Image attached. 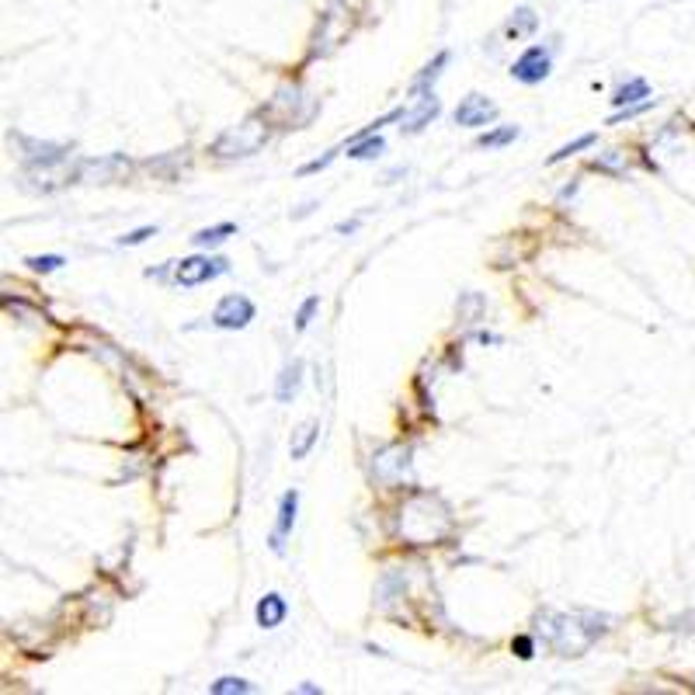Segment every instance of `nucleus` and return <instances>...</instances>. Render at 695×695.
Wrapping results in <instances>:
<instances>
[{
    "label": "nucleus",
    "mask_w": 695,
    "mask_h": 695,
    "mask_svg": "<svg viewBox=\"0 0 695 695\" xmlns=\"http://www.w3.org/2000/svg\"><path fill=\"white\" fill-rule=\"evenodd\" d=\"M609 616L598 612H543L539 636L556 657H581L595 647L598 636L609 633Z\"/></svg>",
    "instance_id": "1"
},
{
    "label": "nucleus",
    "mask_w": 695,
    "mask_h": 695,
    "mask_svg": "<svg viewBox=\"0 0 695 695\" xmlns=\"http://www.w3.org/2000/svg\"><path fill=\"white\" fill-rule=\"evenodd\" d=\"M397 532L411 546H435L452 532V511L438 494L414 490L397 518Z\"/></svg>",
    "instance_id": "2"
},
{
    "label": "nucleus",
    "mask_w": 695,
    "mask_h": 695,
    "mask_svg": "<svg viewBox=\"0 0 695 695\" xmlns=\"http://www.w3.org/2000/svg\"><path fill=\"white\" fill-rule=\"evenodd\" d=\"M268 136H272V129H268V115H254V119L240 122V126L226 129L223 136L212 143V153L216 157H254V153L265 150Z\"/></svg>",
    "instance_id": "3"
},
{
    "label": "nucleus",
    "mask_w": 695,
    "mask_h": 695,
    "mask_svg": "<svg viewBox=\"0 0 695 695\" xmlns=\"http://www.w3.org/2000/svg\"><path fill=\"white\" fill-rule=\"evenodd\" d=\"M251 320H254V303L247 296H240V292L223 296L216 303V310H212V324H216L219 331H244Z\"/></svg>",
    "instance_id": "4"
},
{
    "label": "nucleus",
    "mask_w": 695,
    "mask_h": 695,
    "mask_svg": "<svg viewBox=\"0 0 695 695\" xmlns=\"http://www.w3.org/2000/svg\"><path fill=\"white\" fill-rule=\"evenodd\" d=\"M550 70H553V56H550V49H543V46H532V49H525L522 56L515 60V67H511V77L518 80V84H543L546 77H550Z\"/></svg>",
    "instance_id": "5"
},
{
    "label": "nucleus",
    "mask_w": 695,
    "mask_h": 695,
    "mask_svg": "<svg viewBox=\"0 0 695 695\" xmlns=\"http://www.w3.org/2000/svg\"><path fill=\"white\" fill-rule=\"evenodd\" d=\"M223 272H226L223 258H202V254H195V258L178 261V268H174V282L192 289V285H202V282H209V278H216Z\"/></svg>",
    "instance_id": "6"
},
{
    "label": "nucleus",
    "mask_w": 695,
    "mask_h": 695,
    "mask_svg": "<svg viewBox=\"0 0 695 695\" xmlns=\"http://www.w3.org/2000/svg\"><path fill=\"white\" fill-rule=\"evenodd\" d=\"M497 115V105L487 101L484 94H466L456 108V126H466V129H480L487 126L490 119Z\"/></svg>",
    "instance_id": "7"
},
{
    "label": "nucleus",
    "mask_w": 695,
    "mask_h": 695,
    "mask_svg": "<svg viewBox=\"0 0 695 695\" xmlns=\"http://www.w3.org/2000/svg\"><path fill=\"white\" fill-rule=\"evenodd\" d=\"M122 174H129V160L126 157H105V160H84L80 164V181H91V185H105V181H119Z\"/></svg>",
    "instance_id": "8"
},
{
    "label": "nucleus",
    "mask_w": 695,
    "mask_h": 695,
    "mask_svg": "<svg viewBox=\"0 0 695 695\" xmlns=\"http://www.w3.org/2000/svg\"><path fill=\"white\" fill-rule=\"evenodd\" d=\"M442 112V105H438V98L431 91H424L421 98H417V105L411 108V112H400V122H404V133H421L424 126H428L435 115Z\"/></svg>",
    "instance_id": "9"
},
{
    "label": "nucleus",
    "mask_w": 695,
    "mask_h": 695,
    "mask_svg": "<svg viewBox=\"0 0 695 695\" xmlns=\"http://www.w3.org/2000/svg\"><path fill=\"white\" fill-rule=\"evenodd\" d=\"M296 508H299V494L296 490H289V494L282 497V504H278V522H275V532H272V550L275 553L285 550V536H289L292 525H296Z\"/></svg>",
    "instance_id": "10"
},
{
    "label": "nucleus",
    "mask_w": 695,
    "mask_h": 695,
    "mask_svg": "<svg viewBox=\"0 0 695 695\" xmlns=\"http://www.w3.org/2000/svg\"><path fill=\"white\" fill-rule=\"evenodd\" d=\"M285 612H289L285 598L278 595V591H268V595L258 602V609H254V619H258L261 629H275V626L285 623Z\"/></svg>",
    "instance_id": "11"
},
{
    "label": "nucleus",
    "mask_w": 695,
    "mask_h": 695,
    "mask_svg": "<svg viewBox=\"0 0 695 695\" xmlns=\"http://www.w3.org/2000/svg\"><path fill=\"white\" fill-rule=\"evenodd\" d=\"M299 379H303V362L285 365L282 376H278V386H275L278 404H292V397H296V390H299Z\"/></svg>",
    "instance_id": "12"
},
{
    "label": "nucleus",
    "mask_w": 695,
    "mask_h": 695,
    "mask_svg": "<svg viewBox=\"0 0 695 695\" xmlns=\"http://www.w3.org/2000/svg\"><path fill=\"white\" fill-rule=\"evenodd\" d=\"M536 25H539L536 11H532V7H518L508 18V25H504V35H508V39H525V35L536 32Z\"/></svg>",
    "instance_id": "13"
},
{
    "label": "nucleus",
    "mask_w": 695,
    "mask_h": 695,
    "mask_svg": "<svg viewBox=\"0 0 695 695\" xmlns=\"http://www.w3.org/2000/svg\"><path fill=\"white\" fill-rule=\"evenodd\" d=\"M640 98H650V87H647V80L633 77L629 84H623L616 94H612V105H616V108H626V105H636Z\"/></svg>",
    "instance_id": "14"
},
{
    "label": "nucleus",
    "mask_w": 695,
    "mask_h": 695,
    "mask_svg": "<svg viewBox=\"0 0 695 695\" xmlns=\"http://www.w3.org/2000/svg\"><path fill=\"white\" fill-rule=\"evenodd\" d=\"M317 435H320V424H317V421H306L303 428L296 431V438H292V442H289L292 459H306V452L313 449V442H317Z\"/></svg>",
    "instance_id": "15"
},
{
    "label": "nucleus",
    "mask_w": 695,
    "mask_h": 695,
    "mask_svg": "<svg viewBox=\"0 0 695 695\" xmlns=\"http://www.w3.org/2000/svg\"><path fill=\"white\" fill-rule=\"evenodd\" d=\"M237 233V226L233 223H219V226H212V230H199L192 237V244L195 247H216V244H223L226 237H233Z\"/></svg>",
    "instance_id": "16"
},
{
    "label": "nucleus",
    "mask_w": 695,
    "mask_h": 695,
    "mask_svg": "<svg viewBox=\"0 0 695 695\" xmlns=\"http://www.w3.org/2000/svg\"><path fill=\"white\" fill-rule=\"evenodd\" d=\"M518 139V126H501V129H490V133H484L477 139L480 150H494V146H508Z\"/></svg>",
    "instance_id": "17"
},
{
    "label": "nucleus",
    "mask_w": 695,
    "mask_h": 695,
    "mask_svg": "<svg viewBox=\"0 0 695 695\" xmlns=\"http://www.w3.org/2000/svg\"><path fill=\"white\" fill-rule=\"evenodd\" d=\"M376 153H383V139L376 133L355 139V143L348 146V157H355V160H369V157H376Z\"/></svg>",
    "instance_id": "18"
},
{
    "label": "nucleus",
    "mask_w": 695,
    "mask_h": 695,
    "mask_svg": "<svg viewBox=\"0 0 695 695\" xmlns=\"http://www.w3.org/2000/svg\"><path fill=\"white\" fill-rule=\"evenodd\" d=\"M209 692L212 695H247V692H254V685L244 682V678H219V682L209 685Z\"/></svg>",
    "instance_id": "19"
},
{
    "label": "nucleus",
    "mask_w": 695,
    "mask_h": 695,
    "mask_svg": "<svg viewBox=\"0 0 695 695\" xmlns=\"http://www.w3.org/2000/svg\"><path fill=\"white\" fill-rule=\"evenodd\" d=\"M445 63H449V53H438V56H435V60H431V63H428V67H424V73H421V77H414L411 91L417 94V91H421V87H428V84H431V80H435V77H438V73H442V67H445Z\"/></svg>",
    "instance_id": "20"
},
{
    "label": "nucleus",
    "mask_w": 695,
    "mask_h": 695,
    "mask_svg": "<svg viewBox=\"0 0 695 695\" xmlns=\"http://www.w3.org/2000/svg\"><path fill=\"white\" fill-rule=\"evenodd\" d=\"M595 133H588V136H581V139H574V143H567V146H560V150H556L553 153V157L550 160H546V164H560V160H567V157H574V153L577 150H584V146H591V143H595Z\"/></svg>",
    "instance_id": "21"
},
{
    "label": "nucleus",
    "mask_w": 695,
    "mask_h": 695,
    "mask_svg": "<svg viewBox=\"0 0 695 695\" xmlns=\"http://www.w3.org/2000/svg\"><path fill=\"white\" fill-rule=\"evenodd\" d=\"M598 171H626V153L623 150H609L602 157H595Z\"/></svg>",
    "instance_id": "22"
},
{
    "label": "nucleus",
    "mask_w": 695,
    "mask_h": 695,
    "mask_svg": "<svg viewBox=\"0 0 695 695\" xmlns=\"http://www.w3.org/2000/svg\"><path fill=\"white\" fill-rule=\"evenodd\" d=\"M317 306H320L317 296H310L303 306H299V313H296V331H299V334H303L306 327H310V320H313V313H317Z\"/></svg>",
    "instance_id": "23"
},
{
    "label": "nucleus",
    "mask_w": 695,
    "mask_h": 695,
    "mask_svg": "<svg viewBox=\"0 0 695 695\" xmlns=\"http://www.w3.org/2000/svg\"><path fill=\"white\" fill-rule=\"evenodd\" d=\"M150 237H157V226H139V230L126 233V237H119L122 247H136V244H146Z\"/></svg>",
    "instance_id": "24"
},
{
    "label": "nucleus",
    "mask_w": 695,
    "mask_h": 695,
    "mask_svg": "<svg viewBox=\"0 0 695 695\" xmlns=\"http://www.w3.org/2000/svg\"><path fill=\"white\" fill-rule=\"evenodd\" d=\"M25 265L32 268V272H56V268L63 265V258L60 254H46V258H28Z\"/></svg>",
    "instance_id": "25"
},
{
    "label": "nucleus",
    "mask_w": 695,
    "mask_h": 695,
    "mask_svg": "<svg viewBox=\"0 0 695 695\" xmlns=\"http://www.w3.org/2000/svg\"><path fill=\"white\" fill-rule=\"evenodd\" d=\"M511 650H515V654L522 657V661H532V650H536V643H532V636H515Z\"/></svg>",
    "instance_id": "26"
},
{
    "label": "nucleus",
    "mask_w": 695,
    "mask_h": 695,
    "mask_svg": "<svg viewBox=\"0 0 695 695\" xmlns=\"http://www.w3.org/2000/svg\"><path fill=\"white\" fill-rule=\"evenodd\" d=\"M334 160V153H327V157H320V160H313V164H306V167H299V174H313V171H320V167H327Z\"/></svg>",
    "instance_id": "27"
}]
</instances>
